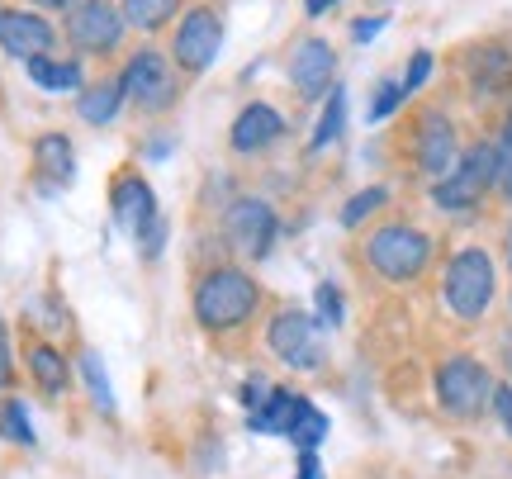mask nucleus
Instances as JSON below:
<instances>
[{"mask_svg": "<svg viewBox=\"0 0 512 479\" xmlns=\"http://www.w3.org/2000/svg\"><path fill=\"white\" fill-rule=\"evenodd\" d=\"M110 204H114V219H119V228L124 233H143L147 223L157 219V195H152V185L143 181V176H119L110 190Z\"/></svg>", "mask_w": 512, "mask_h": 479, "instance_id": "4468645a", "label": "nucleus"}, {"mask_svg": "<svg viewBox=\"0 0 512 479\" xmlns=\"http://www.w3.org/2000/svg\"><path fill=\"white\" fill-rule=\"evenodd\" d=\"M81 370H86V385H91V399L105 413H114V389H110V375H105V366H100V356L95 351H81Z\"/></svg>", "mask_w": 512, "mask_h": 479, "instance_id": "393cba45", "label": "nucleus"}, {"mask_svg": "<svg viewBox=\"0 0 512 479\" xmlns=\"http://www.w3.org/2000/svg\"><path fill=\"white\" fill-rule=\"evenodd\" d=\"M384 200H389V190H384V185H370V190H361V195H351V204L342 209V223H347V228H356V223L366 219V214H375Z\"/></svg>", "mask_w": 512, "mask_h": 479, "instance_id": "bb28decb", "label": "nucleus"}, {"mask_svg": "<svg viewBox=\"0 0 512 479\" xmlns=\"http://www.w3.org/2000/svg\"><path fill=\"white\" fill-rule=\"evenodd\" d=\"M285 437H290V442L299 446V451H318V442L328 437V418H323V413H318V408H313L309 399H304V404H299V413H294V423H290V432H285Z\"/></svg>", "mask_w": 512, "mask_h": 479, "instance_id": "5701e85b", "label": "nucleus"}, {"mask_svg": "<svg viewBox=\"0 0 512 479\" xmlns=\"http://www.w3.org/2000/svg\"><path fill=\"white\" fill-rule=\"evenodd\" d=\"M332 76H337V53H332V43H323V38H304V43H294L290 81H294V91L304 95V100H318L323 91H332Z\"/></svg>", "mask_w": 512, "mask_h": 479, "instance_id": "9b49d317", "label": "nucleus"}, {"mask_svg": "<svg viewBox=\"0 0 512 479\" xmlns=\"http://www.w3.org/2000/svg\"><path fill=\"white\" fill-rule=\"evenodd\" d=\"M0 48L10 57H48L53 53V24L29 10H0Z\"/></svg>", "mask_w": 512, "mask_h": 479, "instance_id": "f8f14e48", "label": "nucleus"}, {"mask_svg": "<svg viewBox=\"0 0 512 479\" xmlns=\"http://www.w3.org/2000/svg\"><path fill=\"white\" fill-rule=\"evenodd\" d=\"M162 242H166V219L157 214V219L138 233V252H143V257H162Z\"/></svg>", "mask_w": 512, "mask_h": 479, "instance_id": "c756f323", "label": "nucleus"}, {"mask_svg": "<svg viewBox=\"0 0 512 479\" xmlns=\"http://www.w3.org/2000/svg\"><path fill=\"white\" fill-rule=\"evenodd\" d=\"M266 399H271V385H266V380H247V385H242V404L252 408V413L266 404Z\"/></svg>", "mask_w": 512, "mask_h": 479, "instance_id": "2f4dec72", "label": "nucleus"}, {"mask_svg": "<svg viewBox=\"0 0 512 479\" xmlns=\"http://www.w3.org/2000/svg\"><path fill=\"white\" fill-rule=\"evenodd\" d=\"M432 76V53L422 48V53H413V62H408V72H403V91H422V81Z\"/></svg>", "mask_w": 512, "mask_h": 479, "instance_id": "7c9ffc66", "label": "nucleus"}, {"mask_svg": "<svg viewBox=\"0 0 512 479\" xmlns=\"http://www.w3.org/2000/svg\"><path fill=\"white\" fill-rule=\"evenodd\" d=\"M275 233H280V223H275V209L266 200H238L228 209V238L247 257H256V261L266 257Z\"/></svg>", "mask_w": 512, "mask_h": 479, "instance_id": "9d476101", "label": "nucleus"}, {"mask_svg": "<svg viewBox=\"0 0 512 479\" xmlns=\"http://www.w3.org/2000/svg\"><path fill=\"white\" fill-rule=\"evenodd\" d=\"M29 76L34 86L53 95H67V91H86V76H81V62H62V57H29Z\"/></svg>", "mask_w": 512, "mask_h": 479, "instance_id": "a211bd4d", "label": "nucleus"}, {"mask_svg": "<svg viewBox=\"0 0 512 479\" xmlns=\"http://www.w3.org/2000/svg\"><path fill=\"white\" fill-rule=\"evenodd\" d=\"M441 299L460 323H475L484 318V309L494 304V261L479 247H465L446 261V276H441Z\"/></svg>", "mask_w": 512, "mask_h": 479, "instance_id": "7ed1b4c3", "label": "nucleus"}, {"mask_svg": "<svg viewBox=\"0 0 512 479\" xmlns=\"http://www.w3.org/2000/svg\"><path fill=\"white\" fill-rule=\"evenodd\" d=\"M285 138V119H280V110H271V105H247V110L233 119V148L238 152H266L271 143H280Z\"/></svg>", "mask_w": 512, "mask_h": 479, "instance_id": "2eb2a0df", "label": "nucleus"}, {"mask_svg": "<svg viewBox=\"0 0 512 479\" xmlns=\"http://www.w3.org/2000/svg\"><path fill=\"white\" fill-rule=\"evenodd\" d=\"M271 351L285 361V366L313 370L323 361V342H318V318L304 314V309H285V314L271 318V332H266Z\"/></svg>", "mask_w": 512, "mask_h": 479, "instance_id": "6e6552de", "label": "nucleus"}, {"mask_svg": "<svg viewBox=\"0 0 512 479\" xmlns=\"http://www.w3.org/2000/svg\"><path fill=\"white\" fill-rule=\"evenodd\" d=\"M503 148L512 152V110H508V119H503Z\"/></svg>", "mask_w": 512, "mask_h": 479, "instance_id": "ea45409f", "label": "nucleus"}, {"mask_svg": "<svg viewBox=\"0 0 512 479\" xmlns=\"http://www.w3.org/2000/svg\"><path fill=\"white\" fill-rule=\"evenodd\" d=\"M460 162V148H456V129H451V119L446 114H422L418 124V166L441 181V176H451V166Z\"/></svg>", "mask_w": 512, "mask_h": 479, "instance_id": "ddd939ff", "label": "nucleus"}, {"mask_svg": "<svg viewBox=\"0 0 512 479\" xmlns=\"http://www.w3.org/2000/svg\"><path fill=\"white\" fill-rule=\"evenodd\" d=\"M29 370H34L43 394H62L67 389V356H57V347H48V342L29 347Z\"/></svg>", "mask_w": 512, "mask_h": 479, "instance_id": "412c9836", "label": "nucleus"}, {"mask_svg": "<svg viewBox=\"0 0 512 479\" xmlns=\"http://www.w3.org/2000/svg\"><path fill=\"white\" fill-rule=\"evenodd\" d=\"M176 5H181V0H124L119 10H124V24L152 34V29H162L166 19L176 15Z\"/></svg>", "mask_w": 512, "mask_h": 479, "instance_id": "4be33fe9", "label": "nucleus"}, {"mask_svg": "<svg viewBox=\"0 0 512 479\" xmlns=\"http://www.w3.org/2000/svg\"><path fill=\"white\" fill-rule=\"evenodd\" d=\"M508 266H512V238H508Z\"/></svg>", "mask_w": 512, "mask_h": 479, "instance_id": "a19ab883", "label": "nucleus"}, {"mask_svg": "<svg viewBox=\"0 0 512 479\" xmlns=\"http://www.w3.org/2000/svg\"><path fill=\"white\" fill-rule=\"evenodd\" d=\"M494 408H498V418H503V427H508V437H512V385L494 389Z\"/></svg>", "mask_w": 512, "mask_h": 479, "instance_id": "72a5a7b5", "label": "nucleus"}, {"mask_svg": "<svg viewBox=\"0 0 512 479\" xmlns=\"http://www.w3.org/2000/svg\"><path fill=\"white\" fill-rule=\"evenodd\" d=\"M34 162H38V171H43L53 185H72L76 152H72V143H67L62 133H43V138H38V143H34Z\"/></svg>", "mask_w": 512, "mask_h": 479, "instance_id": "f3484780", "label": "nucleus"}, {"mask_svg": "<svg viewBox=\"0 0 512 479\" xmlns=\"http://www.w3.org/2000/svg\"><path fill=\"white\" fill-rule=\"evenodd\" d=\"M304 404V394H294V389H271V399L252 413V432H275V437H285L294 423V413Z\"/></svg>", "mask_w": 512, "mask_h": 479, "instance_id": "6ab92c4d", "label": "nucleus"}, {"mask_svg": "<svg viewBox=\"0 0 512 479\" xmlns=\"http://www.w3.org/2000/svg\"><path fill=\"white\" fill-rule=\"evenodd\" d=\"M494 185H498V148L475 143V148L451 166V176H441V181L432 185V204L446 209V214H460V209H475Z\"/></svg>", "mask_w": 512, "mask_h": 479, "instance_id": "20e7f679", "label": "nucleus"}, {"mask_svg": "<svg viewBox=\"0 0 512 479\" xmlns=\"http://www.w3.org/2000/svg\"><path fill=\"white\" fill-rule=\"evenodd\" d=\"M498 190L512 200V152L498 143Z\"/></svg>", "mask_w": 512, "mask_h": 479, "instance_id": "473e14b6", "label": "nucleus"}, {"mask_svg": "<svg viewBox=\"0 0 512 479\" xmlns=\"http://www.w3.org/2000/svg\"><path fill=\"white\" fill-rule=\"evenodd\" d=\"M313 304H318V323H328V328H337L342 323V295H337V285H318L313 290Z\"/></svg>", "mask_w": 512, "mask_h": 479, "instance_id": "c85d7f7f", "label": "nucleus"}, {"mask_svg": "<svg viewBox=\"0 0 512 479\" xmlns=\"http://www.w3.org/2000/svg\"><path fill=\"white\" fill-rule=\"evenodd\" d=\"M494 375L484 361L475 356H451L441 361L437 370V404L451 413V418H479L484 408L494 404Z\"/></svg>", "mask_w": 512, "mask_h": 479, "instance_id": "39448f33", "label": "nucleus"}, {"mask_svg": "<svg viewBox=\"0 0 512 479\" xmlns=\"http://www.w3.org/2000/svg\"><path fill=\"white\" fill-rule=\"evenodd\" d=\"M342 124H347V91H342V86H332L328 110H323V119H318V133H313V152L328 148L332 138L342 133Z\"/></svg>", "mask_w": 512, "mask_h": 479, "instance_id": "b1692460", "label": "nucleus"}, {"mask_svg": "<svg viewBox=\"0 0 512 479\" xmlns=\"http://www.w3.org/2000/svg\"><path fill=\"white\" fill-rule=\"evenodd\" d=\"M119 86H124V100H133V105L147 114H162L176 105V76L166 67V57L152 53V48H143V53L128 62L124 76H119Z\"/></svg>", "mask_w": 512, "mask_h": 479, "instance_id": "0eeeda50", "label": "nucleus"}, {"mask_svg": "<svg viewBox=\"0 0 512 479\" xmlns=\"http://www.w3.org/2000/svg\"><path fill=\"white\" fill-rule=\"evenodd\" d=\"M219 48H223L219 10H209V5L185 10V19L176 24V38H171V57H176V67H185V72H209V67H214V57H219Z\"/></svg>", "mask_w": 512, "mask_h": 479, "instance_id": "423d86ee", "label": "nucleus"}, {"mask_svg": "<svg viewBox=\"0 0 512 479\" xmlns=\"http://www.w3.org/2000/svg\"><path fill=\"white\" fill-rule=\"evenodd\" d=\"M34 5H48V10H72V5H81V0H34Z\"/></svg>", "mask_w": 512, "mask_h": 479, "instance_id": "58836bf2", "label": "nucleus"}, {"mask_svg": "<svg viewBox=\"0 0 512 479\" xmlns=\"http://www.w3.org/2000/svg\"><path fill=\"white\" fill-rule=\"evenodd\" d=\"M0 432H5L10 442H19V446H34V427H29V413H24L15 399H5V404H0Z\"/></svg>", "mask_w": 512, "mask_h": 479, "instance_id": "a878e982", "label": "nucleus"}, {"mask_svg": "<svg viewBox=\"0 0 512 479\" xmlns=\"http://www.w3.org/2000/svg\"><path fill=\"white\" fill-rule=\"evenodd\" d=\"M403 81H380L375 86V100H370V124H380V119H389V114L399 110V100H403Z\"/></svg>", "mask_w": 512, "mask_h": 479, "instance_id": "cd10ccee", "label": "nucleus"}, {"mask_svg": "<svg viewBox=\"0 0 512 479\" xmlns=\"http://www.w3.org/2000/svg\"><path fill=\"white\" fill-rule=\"evenodd\" d=\"M10 385V347H5V328H0V389Z\"/></svg>", "mask_w": 512, "mask_h": 479, "instance_id": "e433bc0d", "label": "nucleus"}, {"mask_svg": "<svg viewBox=\"0 0 512 479\" xmlns=\"http://www.w3.org/2000/svg\"><path fill=\"white\" fill-rule=\"evenodd\" d=\"M124 105V86L119 81H95L86 91L76 95V114L86 119V124H110L114 114Z\"/></svg>", "mask_w": 512, "mask_h": 479, "instance_id": "aec40b11", "label": "nucleus"}, {"mask_svg": "<svg viewBox=\"0 0 512 479\" xmlns=\"http://www.w3.org/2000/svg\"><path fill=\"white\" fill-rule=\"evenodd\" d=\"M465 72H470V86H475L479 95L512 91V48H503V43H484V48L470 53Z\"/></svg>", "mask_w": 512, "mask_h": 479, "instance_id": "dca6fc26", "label": "nucleus"}, {"mask_svg": "<svg viewBox=\"0 0 512 479\" xmlns=\"http://www.w3.org/2000/svg\"><path fill=\"white\" fill-rule=\"evenodd\" d=\"M256 304H261V290H256V280L247 276V271H238V266H214V271L195 285V318L214 332L242 328V323L256 314Z\"/></svg>", "mask_w": 512, "mask_h": 479, "instance_id": "f257e3e1", "label": "nucleus"}, {"mask_svg": "<svg viewBox=\"0 0 512 479\" xmlns=\"http://www.w3.org/2000/svg\"><path fill=\"white\" fill-rule=\"evenodd\" d=\"M508 366H512V342H508Z\"/></svg>", "mask_w": 512, "mask_h": 479, "instance_id": "79ce46f5", "label": "nucleus"}, {"mask_svg": "<svg viewBox=\"0 0 512 479\" xmlns=\"http://www.w3.org/2000/svg\"><path fill=\"white\" fill-rule=\"evenodd\" d=\"M318 475H323L318 456H313V451H304V456H299V479H318Z\"/></svg>", "mask_w": 512, "mask_h": 479, "instance_id": "c9c22d12", "label": "nucleus"}, {"mask_svg": "<svg viewBox=\"0 0 512 479\" xmlns=\"http://www.w3.org/2000/svg\"><path fill=\"white\" fill-rule=\"evenodd\" d=\"M366 266L394 285H408L432 266V238L413 223H384L366 238Z\"/></svg>", "mask_w": 512, "mask_h": 479, "instance_id": "f03ea898", "label": "nucleus"}, {"mask_svg": "<svg viewBox=\"0 0 512 479\" xmlns=\"http://www.w3.org/2000/svg\"><path fill=\"white\" fill-rule=\"evenodd\" d=\"M124 10L110 5V0H81L72 5V19H67V38H72L81 53H110L124 38Z\"/></svg>", "mask_w": 512, "mask_h": 479, "instance_id": "1a4fd4ad", "label": "nucleus"}, {"mask_svg": "<svg viewBox=\"0 0 512 479\" xmlns=\"http://www.w3.org/2000/svg\"><path fill=\"white\" fill-rule=\"evenodd\" d=\"M332 5H337V0H304V10H309V15H328Z\"/></svg>", "mask_w": 512, "mask_h": 479, "instance_id": "4c0bfd02", "label": "nucleus"}, {"mask_svg": "<svg viewBox=\"0 0 512 479\" xmlns=\"http://www.w3.org/2000/svg\"><path fill=\"white\" fill-rule=\"evenodd\" d=\"M380 29H384V15H380V19H361V24L351 29V38H356V43H366V38H375Z\"/></svg>", "mask_w": 512, "mask_h": 479, "instance_id": "f704fd0d", "label": "nucleus"}]
</instances>
